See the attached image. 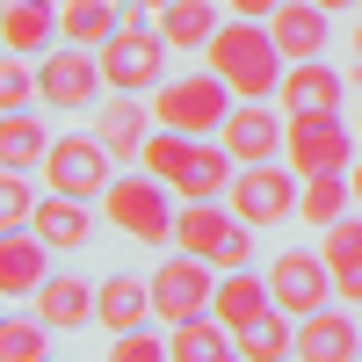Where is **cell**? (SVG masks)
Returning <instances> with one entry per match:
<instances>
[{"instance_id":"18","label":"cell","mask_w":362,"mask_h":362,"mask_svg":"<svg viewBox=\"0 0 362 362\" xmlns=\"http://www.w3.org/2000/svg\"><path fill=\"white\" fill-rule=\"evenodd\" d=\"M29 312H37L51 334H73V326L95 319V283H87V276H51L37 297H29Z\"/></svg>"},{"instance_id":"35","label":"cell","mask_w":362,"mask_h":362,"mask_svg":"<svg viewBox=\"0 0 362 362\" xmlns=\"http://www.w3.org/2000/svg\"><path fill=\"white\" fill-rule=\"evenodd\" d=\"M276 8H283V0H232V15H239V22H268Z\"/></svg>"},{"instance_id":"31","label":"cell","mask_w":362,"mask_h":362,"mask_svg":"<svg viewBox=\"0 0 362 362\" xmlns=\"http://www.w3.org/2000/svg\"><path fill=\"white\" fill-rule=\"evenodd\" d=\"M0 362H51V326L37 312H22L0 326Z\"/></svg>"},{"instance_id":"28","label":"cell","mask_w":362,"mask_h":362,"mask_svg":"<svg viewBox=\"0 0 362 362\" xmlns=\"http://www.w3.org/2000/svg\"><path fill=\"white\" fill-rule=\"evenodd\" d=\"M44 153H51V138H44V124L29 109H15L8 124H0V167H15V174H29V167H44Z\"/></svg>"},{"instance_id":"25","label":"cell","mask_w":362,"mask_h":362,"mask_svg":"<svg viewBox=\"0 0 362 362\" xmlns=\"http://www.w3.org/2000/svg\"><path fill=\"white\" fill-rule=\"evenodd\" d=\"M232 348H239V341H232V326H225V319H210V312L174 326V362H225Z\"/></svg>"},{"instance_id":"9","label":"cell","mask_w":362,"mask_h":362,"mask_svg":"<svg viewBox=\"0 0 362 362\" xmlns=\"http://www.w3.org/2000/svg\"><path fill=\"white\" fill-rule=\"evenodd\" d=\"M109 145L87 131V138H51V153H44V181L58 196H80V203H95V196H109Z\"/></svg>"},{"instance_id":"26","label":"cell","mask_w":362,"mask_h":362,"mask_svg":"<svg viewBox=\"0 0 362 362\" xmlns=\"http://www.w3.org/2000/svg\"><path fill=\"white\" fill-rule=\"evenodd\" d=\"M232 341H239L247 362H290L297 355V319L290 312H268V319H254L247 334H232Z\"/></svg>"},{"instance_id":"19","label":"cell","mask_w":362,"mask_h":362,"mask_svg":"<svg viewBox=\"0 0 362 362\" xmlns=\"http://www.w3.org/2000/svg\"><path fill=\"white\" fill-rule=\"evenodd\" d=\"M232 232H239V210H218V203H181V218H174L181 254H203L210 268H218V254H225Z\"/></svg>"},{"instance_id":"22","label":"cell","mask_w":362,"mask_h":362,"mask_svg":"<svg viewBox=\"0 0 362 362\" xmlns=\"http://www.w3.org/2000/svg\"><path fill=\"white\" fill-rule=\"evenodd\" d=\"M276 102H290V116L297 109H341V73L326 58H297L283 73V87H276Z\"/></svg>"},{"instance_id":"8","label":"cell","mask_w":362,"mask_h":362,"mask_svg":"<svg viewBox=\"0 0 362 362\" xmlns=\"http://www.w3.org/2000/svg\"><path fill=\"white\" fill-rule=\"evenodd\" d=\"M268 290H276V312H290V319H312V312H326L341 297L326 254H305V247H290V254L268 261Z\"/></svg>"},{"instance_id":"40","label":"cell","mask_w":362,"mask_h":362,"mask_svg":"<svg viewBox=\"0 0 362 362\" xmlns=\"http://www.w3.org/2000/svg\"><path fill=\"white\" fill-rule=\"evenodd\" d=\"M355 66H362V22H355Z\"/></svg>"},{"instance_id":"13","label":"cell","mask_w":362,"mask_h":362,"mask_svg":"<svg viewBox=\"0 0 362 362\" xmlns=\"http://www.w3.org/2000/svg\"><path fill=\"white\" fill-rule=\"evenodd\" d=\"M153 319V276H102L95 283V326L102 334H138Z\"/></svg>"},{"instance_id":"17","label":"cell","mask_w":362,"mask_h":362,"mask_svg":"<svg viewBox=\"0 0 362 362\" xmlns=\"http://www.w3.org/2000/svg\"><path fill=\"white\" fill-rule=\"evenodd\" d=\"M153 102H131V95H116V102H102V116H95V138L109 145L116 160H138L145 153V138H153Z\"/></svg>"},{"instance_id":"7","label":"cell","mask_w":362,"mask_h":362,"mask_svg":"<svg viewBox=\"0 0 362 362\" xmlns=\"http://www.w3.org/2000/svg\"><path fill=\"white\" fill-rule=\"evenodd\" d=\"M210 297H218V268H210L203 254H167L153 268V319H167V326L203 319Z\"/></svg>"},{"instance_id":"37","label":"cell","mask_w":362,"mask_h":362,"mask_svg":"<svg viewBox=\"0 0 362 362\" xmlns=\"http://www.w3.org/2000/svg\"><path fill=\"white\" fill-rule=\"evenodd\" d=\"M312 8H326V15H334V8H362V0H312Z\"/></svg>"},{"instance_id":"29","label":"cell","mask_w":362,"mask_h":362,"mask_svg":"<svg viewBox=\"0 0 362 362\" xmlns=\"http://www.w3.org/2000/svg\"><path fill=\"white\" fill-rule=\"evenodd\" d=\"M348 203H355V181H348V174H312V181H305V203H297V218H305V225H341Z\"/></svg>"},{"instance_id":"24","label":"cell","mask_w":362,"mask_h":362,"mask_svg":"<svg viewBox=\"0 0 362 362\" xmlns=\"http://www.w3.org/2000/svg\"><path fill=\"white\" fill-rule=\"evenodd\" d=\"M218 29H225V22H218V0H167V8H160V37L181 44V51L210 44Z\"/></svg>"},{"instance_id":"30","label":"cell","mask_w":362,"mask_h":362,"mask_svg":"<svg viewBox=\"0 0 362 362\" xmlns=\"http://www.w3.org/2000/svg\"><path fill=\"white\" fill-rule=\"evenodd\" d=\"M58 29V8H8V22H0V44H8V58H29L44 51Z\"/></svg>"},{"instance_id":"12","label":"cell","mask_w":362,"mask_h":362,"mask_svg":"<svg viewBox=\"0 0 362 362\" xmlns=\"http://www.w3.org/2000/svg\"><path fill=\"white\" fill-rule=\"evenodd\" d=\"M283 138H290V124H276V109H261V102H239V109L225 116V131H218V145H225L232 160H247V167L276 160Z\"/></svg>"},{"instance_id":"5","label":"cell","mask_w":362,"mask_h":362,"mask_svg":"<svg viewBox=\"0 0 362 362\" xmlns=\"http://www.w3.org/2000/svg\"><path fill=\"white\" fill-rule=\"evenodd\" d=\"M95 51H102V73H109L116 95H145V87H160V73H167V37L145 29L138 8H124V29H116L109 44H95Z\"/></svg>"},{"instance_id":"4","label":"cell","mask_w":362,"mask_h":362,"mask_svg":"<svg viewBox=\"0 0 362 362\" xmlns=\"http://www.w3.org/2000/svg\"><path fill=\"white\" fill-rule=\"evenodd\" d=\"M153 116H160L167 131L218 138V131H225V116H232V87H225L218 73H181V80H160Z\"/></svg>"},{"instance_id":"15","label":"cell","mask_w":362,"mask_h":362,"mask_svg":"<svg viewBox=\"0 0 362 362\" xmlns=\"http://www.w3.org/2000/svg\"><path fill=\"white\" fill-rule=\"evenodd\" d=\"M44 283H51V239L8 232V239H0V290H8V297H37Z\"/></svg>"},{"instance_id":"3","label":"cell","mask_w":362,"mask_h":362,"mask_svg":"<svg viewBox=\"0 0 362 362\" xmlns=\"http://www.w3.org/2000/svg\"><path fill=\"white\" fill-rule=\"evenodd\" d=\"M102 203H109V225L131 232L138 247H167V239H174V218H181V210H174V189H167L160 174H124V181H109Z\"/></svg>"},{"instance_id":"16","label":"cell","mask_w":362,"mask_h":362,"mask_svg":"<svg viewBox=\"0 0 362 362\" xmlns=\"http://www.w3.org/2000/svg\"><path fill=\"white\" fill-rule=\"evenodd\" d=\"M276 312V290H268V276H247V268H232V276H218V297H210V319H225L232 334H247L254 319Z\"/></svg>"},{"instance_id":"34","label":"cell","mask_w":362,"mask_h":362,"mask_svg":"<svg viewBox=\"0 0 362 362\" xmlns=\"http://www.w3.org/2000/svg\"><path fill=\"white\" fill-rule=\"evenodd\" d=\"M0 102H8V116H15V109H29V102H44L37 73H29V66H0Z\"/></svg>"},{"instance_id":"32","label":"cell","mask_w":362,"mask_h":362,"mask_svg":"<svg viewBox=\"0 0 362 362\" xmlns=\"http://www.w3.org/2000/svg\"><path fill=\"white\" fill-rule=\"evenodd\" d=\"M37 189H29V174H0V225H8V232H29V225H37Z\"/></svg>"},{"instance_id":"36","label":"cell","mask_w":362,"mask_h":362,"mask_svg":"<svg viewBox=\"0 0 362 362\" xmlns=\"http://www.w3.org/2000/svg\"><path fill=\"white\" fill-rule=\"evenodd\" d=\"M124 8H138V15H160V8H167V0H124Z\"/></svg>"},{"instance_id":"21","label":"cell","mask_w":362,"mask_h":362,"mask_svg":"<svg viewBox=\"0 0 362 362\" xmlns=\"http://www.w3.org/2000/svg\"><path fill=\"white\" fill-rule=\"evenodd\" d=\"M37 239H51V254H73V247H87V239H95V218H87V203L80 196H44L37 203V225H29Z\"/></svg>"},{"instance_id":"10","label":"cell","mask_w":362,"mask_h":362,"mask_svg":"<svg viewBox=\"0 0 362 362\" xmlns=\"http://www.w3.org/2000/svg\"><path fill=\"white\" fill-rule=\"evenodd\" d=\"M37 87H44V102H58V109H87V102L109 87L102 51H87V44H58V51H44Z\"/></svg>"},{"instance_id":"23","label":"cell","mask_w":362,"mask_h":362,"mask_svg":"<svg viewBox=\"0 0 362 362\" xmlns=\"http://www.w3.org/2000/svg\"><path fill=\"white\" fill-rule=\"evenodd\" d=\"M326 268H334V290L348 297V305H362V218H341L326 225Z\"/></svg>"},{"instance_id":"33","label":"cell","mask_w":362,"mask_h":362,"mask_svg":"<svg viewBox=\"0 0 362 362\" xmlns=\"http://www.w3.org/2000/svg\"><path fill=\"white\" fill-rule=\"evenodd\" d=\"M109 362H174V341H160V334H116V348H109Z\"/></svg>"},{"instance_id":"6","label":"cell","mask_w":362,"mask_h":362,"mask_svg":"<svg viewBox=\"0 0 362 362\" xmlns=\"http://www.w3.org/2000/svg\"><path fill=\"white\" fill-rule=\"evenodd\" d=\"M283 153L297 160L305 181H312V174H348V167H355V131L341 124V109H297Z\"/></svg>"},{"instance_id":"42","label":"cell","mask_w":362,"mask_h":362,"mask_svg":"<svg viewBox=\"0 0 362 362\" xmlns=\"http://www.w3.org/2000/svg\"><path fill=\"white\" fill-rule=\"evenodd\" d=\"M225 362H247V355H239V348H232V355H225Z\"/></svg>"},{"instance_id":"27","label":"cell","mask_w":362,"mask_h":362,"mask_svg":"<svg viewBox=\"0 0 362 362\" xmlns=\"http://www.w3.org/2000/svg\"><path fill=\"white\" fill-rule=\"evenodd\" d=\"M116 29H124V15H116L109 0H66V8H58V37L66 44H109Z\"/></svg>"},{"instance_id":"39","label":"cell","mask_w":362,"mask_h":362,"mask_svg":"<svg viewBox=\"0 0 362 362\" xmlns=\"http://www.w3.org/2000/svg\"><path fill=\"white\" fill-rule=\"evenodd\" d=\"M8 8H58V0H8Z\"/></svg>"},{"instance_id":"11","label":"cell","mask_w":362,"mask_h":362,"mask_svg":"<svg viewBox=\"0 0 362 362\" xmlns=\"http://www.w3.org/2000/svg\"><path fill=\"white\" fill-rule=\"evenodd\" d=\"M297 203H305V196H297V174H283L276 160L239 167V181H232V210H239L247 225H283Z\"/></svg>"},{"instance_id":"20","label":"cell","mask_w":362,"mask_h":362,"mask_svg":"<svg viewBox=\"0 0 362 362\" xmlns=\"http://www.w3.org/2000/svg\"><path fill=\"white\" fill-rule=\"evenodd\" d=\"M268 29H276L290 66L297 58H326V8H312V0H283V8L268 15Z\"/></svg>"},{"instance_id":"2","label":"cell","mask_w":362,"mask_h":362,"mask_svg":"<svg viewBox=\"0 0 362 362\" xmlns=\"http://www.w3.org/2000/svg\"><path fill=\"white\" fill-rule=\"evenodd\" d=\"M203 51H210V73H218L239 102H268V95L283 87V73H290V58H283V44H276V29H268V22H239V15H232Z\"/></svg>"},{"instance_id":"38","label":"cell","mask_w":362,"mask_h":362,"mask_svg":"<svg viewBox=\"0 0 362 362\" xmlns=\"http://www.w3.org/2000/svg\"><path fill=\"white\" fill-rule=\"evenodd\" d=\"M348 181H355V203H362V160H355V167H348Z\"/></svg>"},{"instance_id":"14","label":"cell","mask_w":362,"mask_h":362,"mask_svg":"<svg viewBox=\"0 0 362 362\" xmlns=\"http://www.w3.org/2000/svg\"><path fill=\"white\" fill-rule=\"evenodd\" d=\"M362 348V326L348 312H312V319H297V362H355Z\"/></svg>"},{"instance_id":"41","label":"cell","mask_w":362,"mask_h":362,"mask_svg":"<svg viewBox=\"0 0 362 362\" xmlns=\"http://www.w3.org/2000/svg\"><path fill=\"white\" fill-rule=\"evenodd\" d=\"M355 138H362V102H355Z\"/></svg>"},{"instance_id":"1","label":"cell","mask_w":362,"mask_h":362,"mask_svg":"<svg viewBox=\"0 0 362 362\" xmlns=\"http://www.w3.org/2000/svg\"><path fill=\"white\" fill-rule=\"evenodd\" d=\"M138 160H145V174H160L181 203H218V196H232V181H239L225 145H203V138H189V131H167V124L145 138Z\"/></svg>"}]
</instances>
